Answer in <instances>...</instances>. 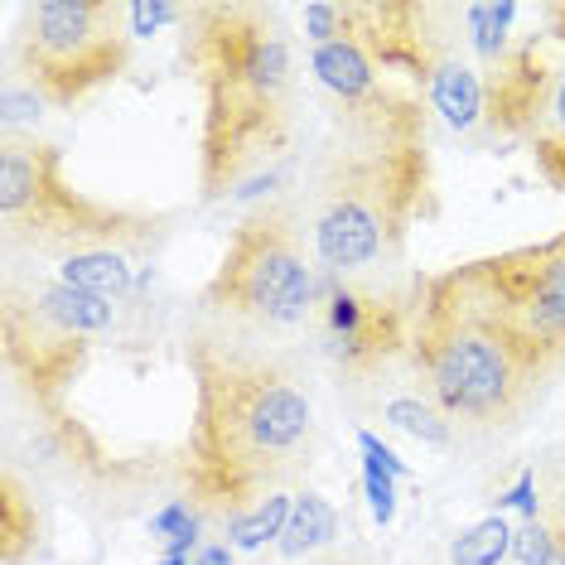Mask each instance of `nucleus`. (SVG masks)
Segmentation results:
<instances>
[{
  "instance_id": "nucleus-3",
  "label": "nucleus",
  "mask_w": 565,
  "mask_h": 565,
  "mask_svg": "<svg viewBox=\"0 0 565 565\" xmlns=\"http://www.w3.org/2000/svg\"><path fill=\"white\" fill-rule=\"evenodd\" d=\"M430 136L333 131L295 209L319 271L358 280L402 256L416 217L430 213Z\"/></svg>"
},
{
  "instance_id": "nucleus-20",
  "label": "nucleus",
  "mask_w": 565,
  "mask_h": 565,
  "mask_svg": "<svg viewBox=\"0 0 565 565\" xmlns=\"http://www.w3.org/2000/svg\"><path fill=\"white\" fill-rule=\"evenodd\" d=\"M512 561L518 565H556L561 561V546H556V536L546 532L542 518H526L512 526Z\"/></svg>"
},
{
  "instance_id": "nucleus-6",
  "label": "nucleus",
  "mask_w": 565,
  "mask_h": 565,
  "mask_svg": "<svg viewBox=\"0 0 565 565\" xmlns=\"http://www.w3.org/2000/svg\"><path fill=\"white\" fill-rule=\"evenodd\" d=\"M0 223H6L10 247L40 252L49 262L87 247H111V242L164 237L160 213H136L78 194L63 179L58 146L34 136H6L0 146Z\"/></svg>"
},
{
  "instance_id": "nucleus-11",
  "label": "nucleus",
  "mask_w": 565,
  "mask_h": 565,
  "mask_svg": "<svg viewBox=\"0 0 565 565\" xmlns=\"http://www.w3.org/2000/svg\"><path fill=\"white\" fill-rule=\"evenodd\" d=\"M420 280L411 290L363 286V280L329 276L319 295V349L339 377L367 382L387 372L396 358L411 353V329H416Z\"/></svg>"
},
{
  "instance_id": "nucleus-17",
  "label": "nucleus",
  "mask_w": 565,
  "mask_h": 565,
  "mask_svg": "<svg viewBox=\"0 0 565 565\" xmlns=\"http://www.w3.org/2000/svg\"><path fill=\"white\" fill-rule=\"evenodd\" d=\"M290 508H295L290 488L262 498V503H252L247 512H237V518L227 522V542H233L237 551H256L266 542H280V536H286V522H290Z\"/></svg>"
},
{
  "instance_id": "nucleus-28",
  "label": "nucleus",
  "mask_w": 565,
  "mask_h": 565,
  "mask_svg": "<svg viewBox=\"0 0 565 565\" xmlns=\"http://www.w3.org/2000/svg\"><path fill=\"white\" fill-rule=\"evenodd\" d=\"M233 551H237L233 542H209V546L194 551V561H189V565H237Z\"/></svg>"
},
{
  "instance_id": "nucleus-19",
  "label": "nucleus",
  "mask_w": 565,
  "mask_h": 565,
  "mask_svg": "<svg viewBox=\"0 0 565 565\" xmlns=\"http://www.w3.org/2000/svg\"><path fill=\"white\" fill-rule=\"evenodd\" d=\"M382 420H392L396 430L416 435L420 445H449V416L440 406L430 402V396H392L387 406H382Z\"/></svg>"
},
{
  "instance_id": "nucleus-21",
  "label": "nucleus",
  "mask_w": 565,
  "mask_h": 565,
  "mask_svg": "<svg viewBox=\"0 0 565 565\" xmlns=\"http://www.w3.org/2000/svg\"><path fill=\"white\" fill-rule=\"evenodd\" d=\"M199 522H203V512L189 503V498H170L160 512H150V536H160V542L170 546V542H179V536L199 532Z\"/></svg>"
},
{
  "instance_id": "nucleus-5",
  "label": "nucleus",
  "mask_w": 565,
  "mask_h": 565,
  "mask_svg": "<svg viewBox=\"0 0 565 565\" xmlns=\"http://www.w3.org/2000/svg\"><path fill=\"white\" fill-rule=\"evenodd\" d=\"M319 262L290 199H266L237 217L223 262L203 286L209 319L237 329H295L319 310Z\"/></svg>"
},
{
  "instance_id": "nucleus-2",
  "label": "nucleus",
  "mask_w": 565,
  "mask_h": 565,
  "mask_svg": "<svg viewBox=\"0 0 565 565\" xmlns=\"http://www.w3.org/2000/svg\"><path fill=\"white\" fill-rule=\"evenodd\" d=\"M179 58L203 102L199 189L203 199L237 194L290 140L300 54L280 6L194 0L179 20Z\"/></svg>"
},
{
  "instance_id": "nucleus-30",
  "label": "nucleus",
  "mask_w": 565,
  "mask_h": 565,
  "mask_svg": "<svg viewBox=\"0 0 565 565\" xmlns=\"http://www.w3.org/2000/svg\"><path fill=\"white\" fill-rule=\"evenodd\" d=\"M556 565H565V551H561V561H556Z\"/></svg>"
},
{
  "instance_id": "nucleus-10",
  "label": "nucleus",
  "mask_w": 565,
  "mask_h": 565,
  "mask_svg": "<svg viewBox=\"0 0 565 565\" xmlns=\"http://www.w3.org/2000/svg\"><path fill=\"white\" fill-rule=\"evenodd\" d=\"M526 10L512 0L465 6L469 54L483 87V131L503 140H532L551 93L561 83V63L551 54L546 30H518Z\"/></svg>"
},
{
  "instance_id": "nucleus-15",
  "label": "nucleus",
  "mask_w": 565,
  "mask_h": 565,
  "mask_svg": "<svg viewBox=\"0 0 565 565\" xmlns=\"http://www.w3.org/2000/svg\"><path fill=\"white\" fill-rule=\"evenodd\" d=\"M40 536L44 522L30 488L15 469H6L0 473V565H30L34 551H40Z\"/></svg>"
},
{
  "instance_id": "nucleus-13",
  "label": "nucleus",
  "mask_w": 565,
  "mask_h": 565,
  "mask_svg": "<svg viewBox=\"0 0 565 565\" xmlns=\"http://www.w3.org/2000/svg\"><path fill=\"white\" fill-rule=\"evenodd\" d=\"M156 247L160 242H111V247H87L54 262V276L63 286L97 295L107 305H121L150 286V271H156Z\"/></svg>"
},
{
  "instance_id": "nucleus-4",
  "label": "nucleus",
  "mask_w": 565,
  "mask_h": 565,
  "mask_svg": "<svg viewBox=\"0 0 565 565\" xmlns=\"http://www.w3.org/2000/svg\"><path fill=\"white\" fill-rule=\"evenodd\" d=\"M411 367L449 426L479 435L512 430L546 387V372L526 358L479 305H469L449 276L420 280Z\"/></svg>"
},
{
  "instance_id": "nucleus-12",
  "label": "nucleus",
  "mask_w": 565,
  "mask_h": 565,
  "mask_svg": "<svg viewBox=\"0 0 565 565\" xmlns=\"http://www.w3.org/2000/svg\"><path fill=\"white\" fill-rule=\"evenodd\" d=\"M310 73L329 97L333 131L349 136H430V111L416 87L387 78L358 40L310 44Z\"/></svg>"
},
{
  "instance_id": "nucleus-25",
  "label": "nucleus",
  "mask_w": 565,
  "mask_h": 565,
  "mask_svg": "<svg viewBox=\"0 0 565 565\" xmlns=\"http://www.w3.org/2000/svg\"><path fill=\"white\" fill-rule=\"evenodd\" d=\"M358 449H363V465L382 469L387 479H411V465L406 459H396V449H387L372 430H358Z\"/></svg>"
},
{
  "instance_id": "nucleus-22",
  "label": "nucleus",
  "mask_w": 565,
  "mask_h": 565,
  "mask_svg": "<svg viewBox=\"0 0 565 565\" xmlns=\"http://www.w3.org/2000/svg\"><path fill=\"white\" fill-rule=\"evenodd\" d=\"M126 15H131V34H136V40H150V34L164 30V24L184 20V6H164V0H136V6H126Z\"/></svg>"
},
{
  "instance_id": "nucleus-1",
  "label": "nucleus",
  "mask_w": 565,
  "mask_h": 565,
  "mask_svg": "<svg viewBox=\"0 0 565 565\" xmlns=\"http://www.w3.org/2000/svg\"><path fill=\"white\" fill-rule=\"evenodd\" d=\"M184 363L194 382V416L179 455L184 498L203 518L233 522L310 465L315 402L286 353L223 319L189 329Z\"/></svg>"
},
{
  "instance_id": "nucleus-26",
  "label": "nucleus",
  "mask_w": 565,
  "mask_h": 565,
  "mask_svg": "<svg viewBox=\"0 0 565 565\" xmlns=\"http://www.w3.org/2000/svg\"><path fill=\"white\" fill-rule=\"evenodd\" d=\"M532 160H536V170L546 174V184L565 194V146H536Z\"/></svg>"
},
{
  "instance_id": "nucleus-29",
  "label": "nucleus",
  "mask_w": 565,
  "mask_h": 565,
  "mask_svg": "<svg viewBox=\"0 0 565 565\" xmlns=\"http://www.w3.org/2000/svg\"><path fill=\"white\" fill-rule=\"evenodd\" d=\"M160 565H189V561H184V556H164Z\"/></svg>"
},
{
  "instance_id": "nucleus-24",
  "label": "nucleus",
  "mask_w": 565,
  "mask_h": 565,
  "mask_svg": "<svg viewBox=\"0 0 565 565\" xmlns=\"http://www.w3.org/2000/svg\"><path fill=\"white\" fill-rule=\"evenodd\" d=\"M363 488H367V503H372V518H377V526H387L396 518V479H387L382 469L363 465Z\"/></svg>"
},
{
  "instance_id": "nucleus-8",
  "label": "nucleus",
  "mask_w": 565,
  "mask_h": 565,
  "mask_svg": "<svg viewBox=\"0 0 565 565\" xmlns=\"http://www.w3.org/2000/svg\"><path fill=\"white\" fill-rule=\"evenodd\" d=\"M131 40V15L117 0H44L20 15L10 73L40 87L54 107H73L121 78Z\"/></svg>"
},
{
  "instance_id": "nucleus-18",
  "label": "nucleus",
  "mask_w": 565,
  "mask_h": 565,
  "mask_svg": "<svg viewBox=\"0 0 565 565\" xmlns=\"http://www.w3.org/2000/svg\"><path fill=\"white\" fill-rule=\"evenodd\" d=\"M512 556V522L503 512H488L449 542V565H503Z\"/></svg>"
},
{
  "instance_id": "nucleus-23",
  "label": "nucleus",
  "mask_w": 565,
  "mask_h": 565,
  "mask_svg": "<svg viewBox=\"0 0 565 565\" xmlns=\"http://www.w3.org/2000/svg\"><path fill=\"white\" fill-rule=\"evenodd\" d=\"M526 146H565V73H561V83H556V93H551L546 102V111H542V121H536V131Z\"/></svg>"
},
{
  "instance_id": "nucleus-16",
  "label": "nucleus",
  "mask_w": 565,
  "mask_h": 565,
  "mask_svg": "<svg viewBox=\"0 0 565 565\" xmlns=\"http://www.w3.org/2000/svg\"><path fill=\"white\" fill-rule=\"evenodd\" d=\"M333 536H339V508H333L324 493H315V488L295 493V508H290L286 536H280V556L300 561V556H310V551L329 546Z\"/></svg>"
},
{
  "instance_id": "nucleus-14",
  "label": "nucleus",
  "mask_w": 565,
  "mask_h": 565,
  "mask_svg": "<svg viewBox=\"0 0 565 565\" xmlns=\"http://www.w3.org/2000/svg\"><path fill=\"white\" fill-rule=\"evenodd\" d=\"M459 20H465V10H455L440 49H435V58H430L426 107L449 131L465 136L473 126H483V87H479V68H473V54H469V34L459 40Z\"/></svg>"
},
{
  "instance_id": "nucleus-27",
  "label": "nucleus",
  "mask_w": 565,
  "mask_h": 565,
  "mask_svg": "<svg viewBox=\"0 0 565 565\" xmlns=\"http://www.w3.org/2000/svg\"><path fill=\"white\" fill-rule=\"evenodd\" d=\"M536 20H542V30H546V40L565 54V0H546L542 10H536Z\"/></svg>"
},
{
  "instance_id": "nucleus-9",
  "label": "nucleus",
  "mask_w": 565,
  "mask_h": 565,
  "mask_svg": "<svg viewBox=\"0 0 565 565\" xmlns=\"http://www.w3.org/2000/svg\"><path fill=\"white\" fill-rule=\"evenodd\" d=\"M546 377L565 367V233L445 271Z\"/></svg>"
},
{
  "instance_id": "nucleus-7",
  "label": "nucleus",
  "mask_w": 565,
  "mask_h": 565,
  "mask_svg": "<svg viewBox=\"0 0 565 565\" xmlns=\"http://www.w3.org/2000/svg\"><path fill=\"white\" fill-rule=\"evenodd\" d=\"M117 324V305L63 286L58 276H24L10 266L0 290V349L6 367L34 396L54 402L87 367V353Z\"/></svg>"
}]
</instances>
